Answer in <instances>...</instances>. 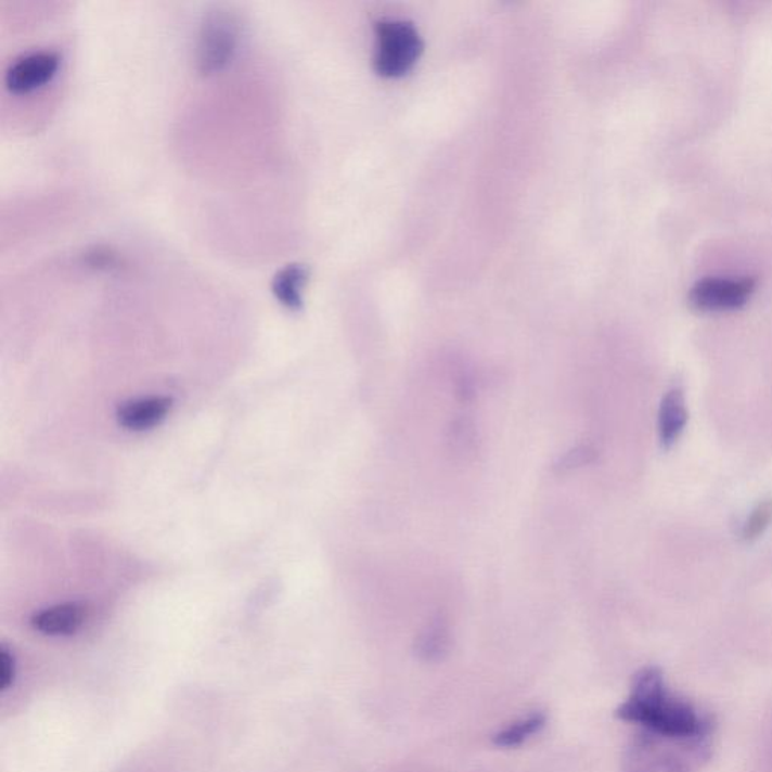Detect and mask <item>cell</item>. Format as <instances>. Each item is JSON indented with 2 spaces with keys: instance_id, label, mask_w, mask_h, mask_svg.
I'll return each mask as SVG.
<instances>
[{
  "instance_id": "6",
  "label": "cell",
  "mask_w": 772,
  "mask_h": 772,
  "mask_svg": "<svg viewBox=\"0 0 772 772\" xmlns=\"http://www.w3.org/2000/svg\"><path fill=\"white\" fill-rule=\"evenodd\" d=\"M670 741L640 732L623 755V772H690L683 760L670 750Z\"/></svg>"
},
{
  "instance_id": "11",
  "label": "cell",
  "mask_w": 772,
  "mask_h": 772,
  "mask_svg": "<svg viewBox=\"0 0 772 772\" xmlns=\"http://www.w3.org/2000/svg\"><path fill=\"white\" fill-rule=\"evenodd\" d=\"M548 723L545 712H532L528 717L520 718L519 721L497 732L492 736V744L498 748H515L527 743L532 736L543 731Z\"/></svg>"
},
{
  "instance_id": "5",
  "label": "cell",
  "mask_w": 772,
  "mask_h": 772,
  "mask_svg": "<svg viewBox=\"0 0 772 772\" xmlns=\"http://www.w3.org/2000/svg\"><path fill=\"white\" fill-rule=\"evenodd\" d=\"M60 52L52 49H35L11 61L3 76V83L13 94H29L48 85L61 67Z\"/></svg>"
},
{
  "instance_id": "1",
  "label": "cell",
  "mask_w": 772,
  "mask_h": 772,
  "mask_svg": "<svg viewBox=\"0 0 772 772\" xmlns=\"http://www.w3.org/2000/svg\"><path fill=\"white\" fill-rule=\"evenodd\" d=\"M627 723L642 725L644 732L689 748L696 758H708L712 720L689 702L667 690L658 667H644L632 679L631 693L616 710Z\"/></svg>"
},
{
  "instance_id": "8",
  "label": "cell",
  "mask_w": 772,
  "mask_h": 772,
  "mask_svg": "<svg viewBox=\"0 0 772 772\" xmlns=\"http://www.w3.org/2000/svg\"><path fill=\"white\" fill-rule=\"evenodd\" d=\"M85 619H87V609L83 605L69 602V604L55 605V607L35 613L30 625L35 631L41 632V634L64 636L73 635L79 631Z\"/></svg>"
},
{
  "instance_id": "9",
  "label": "cell",
  "mask_w": 772,
  "mask_h": 772,
  "mask_svg": "<svg viewBox=\"0 0 772 772\" xmlns=\"http://www.w3.org/2000/svg\"><path fill=\"white\" fill-rule=\"evenodd\" d=\"M310 278V268L303 262H290L272 278V293L278 303L288 310L297 311L304 305V288Z\"/></svg>"
},
{
  "instance_id": "4",
  "label": "cell",
  "mask_w": 772,
  "mask_h": 772,
  "mask_svg": "<svg viewBox=\"0 0 772 772\" xmlns=\"http://www.w3.org/2000/svg\"><path fill=\"white\" fill-rule=\"evenodd\" d=\"M756 285L755 276H705L690 288V305L698 311L736 310L750 299Z\"/></svg>"
},
{
  "instance_id": "2",
  "label": "cell",
  "mask_w": 772,
  "mask_h": 772,
  "mask_svg": "<svg viewBox=\"0 0 772 772\" xmlns=\"http://www.w3.org/2000/svg\"><path fill=\"white\" fill-rule=\"evenodd\" d=\"M376 29L374 67L384 76H401L412 68L424 49L419 29L404 18H379Z\"/></svg>"
},
{
  "instance_id": "13",
  "label": "cell",
  "mask_w": 772,
  "mask_h": 772,
  "mask_svg": "<svg viewBox=\"0 0 772 772\" xmlns=\"http://www.w3.org/2000/svg\"><path fill=\"white\" fill-rule=\"evenodd\" d=\"M447 634L441 627L428 629L427 634L421 640V654L427 656L428 659L434 656L441 655L446 651Z\"/></svg>"
},
{
  "instance_id": "14",
  "label": "cell",
  "mask_w": 772,
  "mask_h": 772,
  "mask_svg": "<svg viewBox=\"0 0 772 772\" xmlns=\"http://www.w3.org/2000/svg\"><path fill=\"white\" fill-rule=\"evenodd\" d=\"M15 679V658L13 652L5 646L0 648V690L7 691Z\"/></svg>"
},
{
  "instance_id": "12",
  "label": "cell",
  "mask_w": 772,
  "mask_h": 772,
  "mask_svg": "<svg viewBox=\"0 0 772 772\" xmlns=\"http://www.w3.org/2000/svg\"><path fill=\"white\" fill-rule=\"evenodd\" d=\"M772 523V498L763 500L762 503L756 505L755 511L745 520L741 538L744 542H755L768 530Z\"/></svg>"
},
{
  "instance_id": "10",
  "label": "cell",
  "mask_w": 772,
  "mask_h": 772,
  "mask_svg": "<svg viewBox=\"0 0 772 772\" xmlns=\"http://www.w3.org/2000/svg\"><path fill=\"white\" fill-rule=\"evenodd\" d=\"M689 421L685 397L681 389H670L662 397L658 414V435L662 449H671L681 438L683 428Z\"/></svg>"
},
{
  "instance_id": "3",
  "label": "cell",
  "mask_w": 772,
  "mask_h": 772,
  "mask_svg": "<svg viewBox=\"0 0 772 772\" xmlns=\"http://www.w3.org/2000/svg\"><path fill=\"white\" fill-rule=\"evenodd\" d=\"M239 46V23L228 11L204 15L196 41V69L204 76L221 72L233 61Z\"/></svg>"
},
{
  "instance_id": "7",
  "label": "cell",
  "mask_w": 772,
  "mask_h": 772,
  "mask_svg": "<svg viewBox=\"0 0 772 772\" xmlns=\"http://www.w3.org/2000/svg\"><path fill=\"white\" fill-rule=\"evenodd\" d=\"M172 399L169 397H145L127 401L118 409V423L127 430H149L166 419L171 411Z\"/></svg>"
},
{
  "instance_id": "15",
  "label": "cell",
  "mask_w": 772,
  "mask_h": 772,
  "mask_svg": "<svg viewBox=\"0 0 772 772\" xmlns=\"http://www.w3.org/2000/svg\"><path fill=\"white\" fill-rule=\"evenodd\" d=\"M87 262L95 269H112L117 268V254L111 253L110 249L97 246V248L88 250Z\"/></svg>"
}]
</instances>
